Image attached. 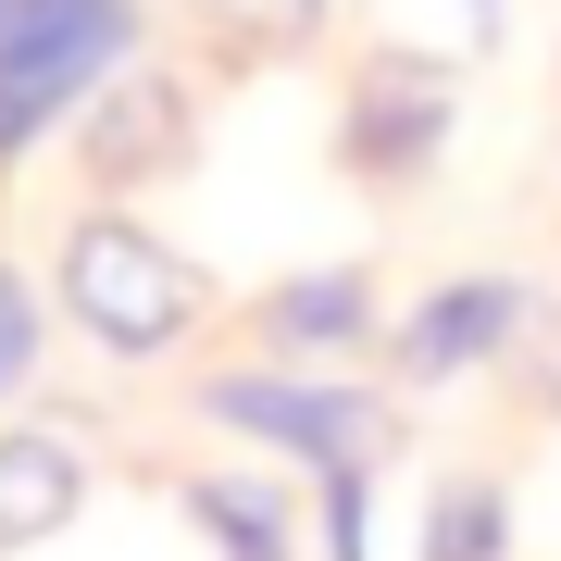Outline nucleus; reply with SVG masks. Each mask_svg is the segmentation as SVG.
<instances>
[{
	"label": "nucleus",
	"instance_id": "4",
	"mask_svg": "<svg viewBox=\"0 0 561 561\" xmlns=\"http://www.w3.org/2000/svg\"><path fill=\"white\" fill-rule=\"evenodd\" d=\"M437 138H449V76L424 50H375L350 88V162L362 175H424Z\"/></svg>",
	"mask_w": 561,
	"mask_h": 561
},
{
	"label": "nucleus",
	"instance_id": "7",
	"mask_svg": "<svg viewBox=\"0 0 561 561\" xmlns=\"http://www.w3.org/2000/svg\"><path fill=\"white\" fill-rule=\"evenodd\" d=\"M76 512H88V461L62 437H38V424H13V437H0V561L50 549Z\"/></svg>",
	"mask_w": 561,
	"mask_h": 561
},
{
	"label": "nucleus",
	"instance_id": "2",
	"mask_svg": "<svg viewBox=\"0 0 561 561\" xmlns=\"http://www.w3.org/2000/svg\"><path fill=\"white\" fill-rule=\"evenodd\" d=\"M125 50H138V0H0V88L38 113L113 88Z\"/></svg>",
	"mask_w": 561,
	"mask_h": 561
},
{
	"label": "nucleus",
	"instance_id": "6",
	"mask_svg": "<svg viewBox=\"0 0 561 561\" xmlns=\"http://www.w3.org/2000/svg\"><path fill=\"white\" fill-rule=\"evenodd\" d=\"M175 150H187V88L175 76H113L101 113H88V175H101V187H138Z\"/></svg>",
	"mask_w": 561,
	"mask_h": 561
},
{
	"label": "nucleus",
	"instance_id": "13",
	"mask_svg": "<svg viewBox=\"0 0 561 561\" xmlns=\"http://www.w3.org/2000/svg\"><path fill=\"white\" fill-rule=\"evenodd\" d=\"M25 375H38V287L0 262V387H25Z\"/></svg>",
	"mask_w": 561,
	"mask_h": 561
},
{
	"label": "nucleus",
	"instance_id": "14",
	"mask_svg": "<svg viewBox=\"0 0 561 561\" xmlns=\"http://www.w3.org/2000/svg\"><path fill=\"white\" fill-rule=\"evenodd\" d=\"M461 25H474V38H486V25H500V0H461Z\"/></svg>",
	"mask_w": 561,
	"mask_h": 561
},
{
	"label": "nucleus",
	"instance_id": "1",
	"mask_svg": "<svg viewBox=\"0 0 561 561\" xmlns=\"http://www.w3.org/2000/svg\"><path fill=\"white\" fill-rule=\"evenodd\" d=\"M62 312H76L113 362H150V350H175L187 324H201V262L162 250L150 225H125V213H88L76 238H62Z\"/></svg>",
	"mask_w": 561,
	"mask_h": 561
},
{
	"label": "nucleus",
	"instance_id": "8",
	"mask_svg": "<svg viewBox=\"0 0 561 561\" xmlns=\"http://www.w3.org/2000/svg\"><path fill=\"white\" fill-rule=\"evenodd\" d=\"M187 524L213 537V561H300V500L262 474H201L187 486Z\"/></svg>",
	"mask_w": 561,
	"mask_h": 561
},
{
	"label": "nucleus",
	"instance_id": "12",
	"mask_svg": "<svg viewBox=\"0 0 561 561\" xmlns=\"http://www.w3.org/2000/svg\"><path fill=\"white\" fill-rule=\"evenodd\" d=\"M201 13H213L238 50H287V38H312V13H324V0H201Z\"/></svg>",
	"mask_w": 561,
	"mask_h": 561
},
{
	"label": "nucleus",
	"instance_id": "9",
	"mask_svg": "<svg viewBox=\"0 0 561 561\" xmlns=\"http://www.w3.org/2000/svg\"><path fill=\"white\" fill-rule=\"evenodd\" d=\"M262 337H275L287 362H300V350H362V337H375V287H362L350 262H337V275H287L275 300H262Z\"/></svg>",
	"mask_w": 561,
	"mask_h": 561
},
{
	"label": "nucleus",
	"instance_id": "5",
	"mask_svg": "<svg viewBox=\"0 0 561 561\" xmlns=\"http://www.w3.org/2000/svg\"><path fill=\"white\" fill-rule=\"evenodd\" d=\"M512 337H524V287L461 275V287H437L424 312H400V375H412V387H449V375H474V362H500Z\"/></svg>",
	"mask_w": 561,
	"mask_h": 561
},
{
	"label": "nucleus",
	"instance_id": "3",
	"mask_svg": "<svg viewBox=\"0 0 561 561\" xmlns=\"http://www.w3.org/2000/svg\"><path fill=\"white\" fill-rule=\"evenodd\" d=\"M201 412L238 424V437H262V449H287V461H312V474L387 449V412L362 400V387H312V375H213Z\"/></svg>",
	"mask_w": 561,
	"mask_h": 561
},
{
	"label": "nucleus",
	"instance_id": "11",
	"mask_svg": "<svg viewBox=\"0 0 561 561\" xmlns=\"http://www.w3.org/2000/svg\"><path fill=\"white\" fill-rule=\"evenodd\" d=\"M324 561H375V461L324 474Z\"/></svg>",
	"mask_w": 561,
	"mask_h": 561
},
{
	"label": "nucleus",
	"instance_id": "10",
	"mask_svg": "<svg viewBox=\"0 0 561 561\" xmlns=\"http://www.w3.org/2000/svg\"><path fill=\"white\" fill-rule=\"evenodd\" d=\"M500 549H512V500L486 474H449L424 500V561H500Z\"/></svg>",
	"mask_w": 561,
	"mask_h": 561
}]
</instances>
